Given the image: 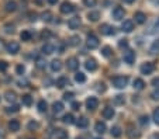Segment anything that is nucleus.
I'll list each match as a JSON object with an SVG mask.
<instances>
[{
	"instance_id": "nucleus-1",
	"label": "nucleus",
	"mask_w": 159,
	"mask_h": 139,
	"mask_svg": "<svg viewBox=\"0 0 159 139\" xmlns=\"http://www.w3.org/2000/svg\"><path fill=\"white\" fill-rule=\"evenodd\" d=\"M111 83L117 89H124L128 85V77L127 76H116L114 79H111Z\"/></svg>"
},
{
	"instance_id": "nucleus-2",
	"label": "nucleus",
	"mask_w": 159,
	"mask_h": 139,
	"mask_svg": "<svg viewBox=\"0 0 159 139\" xmlns=\"http://www.w3.org/2000/svg\"><path fill=\"white\" fill-rule=\"evenodd\" d=\"M99 38H97L94 34H89L86 38V45L89 49H96L97 46H99Z\"/></svg>"
},
{
	"instance_id": "nucleus-3",
	"label": "nucleus",
	"mask_w": 159,
	"mask_h": 139,
	"mask_svg": "<svg viewBox=\"0 0 159 139\" xmlns=\"http://www.w3.org/2000/svg\"><path fill=\"white\" fill-rule=\"evenodd\" d=\"M4 48H6V51L9 52L10 55H16V54H18V52H20V44L16 42V41H10V42L7 44Z\"/></svg>"
},
{
	"instance_id": "nucleus-4",
	"label": "nucleus",
	"mask_w": 159,
	"mask_h": 139,
	"mask_svg": "<svg viewBox=\"0 0 159 139\" xmlns=\"http://www.w3.org/2000/svg\"><path fill=\"white\" fill-rule=\"evenodd\" d=\"M123 59L125 63L132 65L135 62V52L132 51V49H127V51L123 54Z\"/></svg>"
},
{
	"instance_id": "nucleus-5",
	"label": "nucleus",
	"mask_w": 159,
	"mask_h": 139,
	"mask_svg": "<svg viewBox=\"0 0 159 139\" xmlns=\"http://www.w3.org/2000/svg\"><path fill=\"white\" fill-rule=\"evenodd\" d=\"M111 15H113V18H114V20L120 21V20H123V18H124V15H125V11H124L123 7L117 6V7H114V9H113V11H111Z\"/></svg>"
},
{
	"instance_id": "nucleus-6",
	"label": "nucleus",
	"mask_w": 159,
	"mask_h": 139,
	"mask_svg": "<svg viewBox=\"0 0 159 139\" xmlns=\"http://www.w3.org/2000/svg\"><path fill=\"white\" fill-rule=\"evenodd\" d=\"M99 30H100V33H102L103 35H114L116 34V28L111 27L110 24H102Z\"/></svg>"
},
{
	"instance_id": "nucleus-7",
	"label": "nucleus",
	"mask_w": 159,
	"mask_h": 139,
	"mask_svg": "<svg viewBox=\"0 0 159 139\" xmlns=\"http://www.w3.org/2000/svg\"><path fill=\"white\" fill-rule=\"evenodd\" d=\"M75 11V6H73L72 3H69V2H63L62 4H61V13L62 14H70V13Z\"/></svg>"
},
{
	"instance_id": "nucleus-8",
	"label": "nucleus",
	"mask_w": 159,
	"mask_h": 139,
	"mask_svg": "<svg viewBox=\"0 0 159 139\" xmlns=\"http://www.w3.org/2000/svg\"><path fill=\"white\" fill-rule=\"evenodd\" d=\"M86 107L89 111H94L99 107V100H97L96 97H89L86 100Z\"/></svg>"
},
{
	"instance_id": "nucleus-9",
	"label": "nucleus",
	"mask_w": 159,
	"mask_h": 139,
	"mask_svg": "<svg viewBox=\"0 0 159 139\" xmlns=\"http://www.w3.org/2000/svg\"><path fill=\"white\" fill-rule=\"evenodd\" d=\"M125 133H127V136H128L129 139H138L139 138V132L135 129L134 125H128V127H127Z\"/></svg>"
},
{
	"instance_id": "nucleus-10",
	"label": "nucleus",
	"mask_w": 159,
	"mask_h": 139,
	"mask_svg": "<svg viewBox=\"0 0 159 139\" xmlns=\"http://www.w3.org/2000/svg\"><path fill=\"white\" fill-rule=\"evenodd\" d=\"M141 73L142 75H151V73L155 70V65L153 63H151V62H147V63H142V66H141Z\"/></svg>"
},
{
	"instance_id": "nucleus-11",
	"label": "nucleus",
	"mask_w": 159,
	"mask_h": 139,
	"mask_svg": "<svg viewBox=\"0 0 159 139\" xmlns=\"http://www.w3.org/2000/svg\"><path fill=\"white\" fill-rule=\"evenodd\" d=\"M54 138L55 139H68L69 138V133H68V131L62 129V128H57L54 131Z\"/></svg>"
},
{
	"instance_id": "nucleus-12",
	"label": "nucleus",
	"mask_w": 159,
	"mask_h": 139,
	"mask_svg": "<svg viewBox=\"0 0 159 139\" xmlns=\"http://www.w3.org/2000/svg\"><path fill=\"white\" fill-rule=\"evenodd\" d=\"M66 67H68V70L75 72V70L79 67V61L76 59V58H69V59L66 61Z\"/></svg>"
},
{
	"instance_id": "nucleus-13",
	"label": "nucleus",
	"mask_w": 159,
	"mask_h": 139,
	"mask_svg": "<svg viewBox=\"0 0 159 139\" xmlns=\"http://www.w3.org/2000/svg\"><path fill=\"white\" fill-rule=\"evenodd\" d=\"M80 17L79 15H75V17L69 18V21H68V25H69L70 30H76V28H79V25H80Z\"/></svg>"
},
{
	"instance_id": "nucleus-14",
	"label": "nucleus",
	"mask_w": 159,
	"mask_h": 139,
	"mask_svg": "<svg viewBox=\"0 0 159 139\" xmlns=\"http://www.w3.org/2000/svg\"><path fill=\"white\" fill-rule=\"evenodd\" d=\"M121 30H123L124 33H131V31L134 30V21H131V20H124V23L121 24Z\"/></svg>"
},
{
	"instance_id": "nucleus-15",
	"label": "nucleus",
	"mask_w": 159,
	"mask_h": 139,
	"mask_svg": "<svg viewBox=\"0 0 159 139\" xmlns=\"http://www.w3.org/2000/svg\"><path fill=\"white\" fill-rule=\"evenodd\" d=\"M114 114L116 112H114V108H113V107H106L102 112V115H103L104 119H111V118L114 117Z\"/></svg>"
},
{
	"instance_id": "nucleus-16",
	"label": "nucleus",
	"mask_w": 159,
	"mask_h": 139,
	"mask_svg": "<svg viewBox=\"0 0 159 139\" xmlns=\"http://www.w3.org/2000/svg\"><path fill=\"white\" fill-rule=\"evenodd\" d=\"M134 18H135V23H138V24H144V23H147V15H145V13H142V11L135 13Z\"/></svg>"
},
{
	"instance_id": "nucleus-17",
	"label": "nucleus",
	"mask_w": 159,
	"mask_h": 139,
	"mask_svg": "<svg viewBox=\"0 0 159 139\" xmlns=\"http://www.w3.org/2000/svg\"><path fill=\"white\" fill-rule=\"evenodd\" d=\"M84 66H86V69L89 70V72H94V70L97 69V62L94 61V59H87Z\"/></svg>"
},
{
	"instance_id": "nucleus-18",
	"label": "nucleus",
	"mask_w": 159,
	"mask_h": 139,
	"mask_svg": "<svg viewBox=\"0 0 159 139\" xmlns=\"http://www.w3.org/2000/svg\"><path fill=\"white\" fill-rule=\"evenodd\" d=\"M99 18H100V13L96 11V10H93V11H89V13H87V20H89V21L96 23Z\"/></svg>"
},
{
	"instance_id": "nucleus-19",
	"label": "nucleus",
	"mask_w": 159,
	"mask_h": 139,
	"mask_svg": "<svg viewBox=\"0 0 159 139\" xmlns=\"http://www.w3.org/2000/svg\"><path fill=\"white\" fill-rule=\"evenodd\" d=\"M61 69H62V62L59 59H54L51 62V70L52 72H59Z\"/></svg>"
},
{
	"instance_id": "nucleus-20",
	"label": "nucleus",
	"mask_w": 159,
	"mask_h": 139,
	"mask_svg": "<svg viewBox=\"0 0 159 139\" xmlns=\"http://www.w3.org/2000/svg\"><path fill=\"white\" fill-rule=\"evenodd\" d=\"M4 98H6L9 103H14L16 98H17V94H16L13 90H7L6 94H4Z\"/></svg>"
},
{
	"instance_id": "nucleus-21",
	"label": "nucleus",
	"mask_w": 159,
	"mask_h": 139,
	"mask_svg": "<svg viewBox=\"0 0 159 139\" xmlns=\"http://www.w3.org/2000/svg\"><path fill=\"white\" fill-rule=\"evenodd\" d=\"M54 51H55V46L52 44H44V46H42V54H45V55L54 54Z\"/></svg>"
},
{
	"instance_id": "nucleus-22",
	"label": "nucleus",
	"mask_w": 159,
	"mask_h": 139,
	"mask_svg": "<svg viewBox=\"0 0 159 139\" xmlns=\"http://www.w3.org/2000/svg\"><path fill=\"white\" fill-rule=\"evenodd\" d=\"M4 9H6L7 13H14L16 10H17V3H16L14 0H11V2H7Z\"/></svg>"
},
{
	"instance_id": "nucleus-23",
	"label": "nucleus",
	"mask_w": 159,
	"mask_h": 139,
	"mask_svg": "<svg viewBox=\"0 0 159 139\" xmlns=\"http://www.w3.org/2000/svg\"><path fill=\"white\" fill-rule=\"evenodd\" d=\"M9 129L11 131V132H17V131H20V122H18L17 119H11V121L9 122Z\"/></svg>"
},
{
	"instance_id": "nucleus-24",
	"label": "nucleus",
	"mask_w": 159,
	"mask_h": 139,
	"mask_svg": "<svg viewBox=\"0 0 159 139\" xmlns=\"http://www.w3.org/2000/svg\"><path fill=\"white\" fill-rule=\"evenodd\" d=\"M149 54L151 55H158L159 54V38L152 42V45H151V48H149Z\"/></svg>"
},
{
	"instance_id": "nucleus-25",
	"label": "nucleus",
	"mask_w": 159,
	"mask_h": 139,
	"mask_svg": "<svg viewBox=\"0 0 159 139\" xmlns=\"http://www.w3.org/2000/svg\"><path fill=\"white\" fill-rule=\"evenodd\" d=\"M94 129H96L97 133H104L106 131H107V127H106L104 122L99 121V122H96V125H94Z\"/></svg>"
},
{
	"instance_id": "nucleus-26",
	"label": "nucleus",
	"mask_w": 159,
	"mask_h": 139,
	"mask_svg": "<svg viewBox=\"0 0 159 139\" xmlns=\"http://www.w3.org/2000/svg\"><path fill=\"white\" fill-rule=\"evenodd\" d=\"M75 124H76V127H78V128H86L87 125H89V119H87L86 117H80L78 121L75 122Z\"/></svg>"
},
{
	"instance_id": "nucleus-27",
	"label": "nucleus",
	"mask_w": 159,
	"mask_h": 139,
	"mask_svg": "<svg viewBox=\"0 0 159 139\" xmlns=\"http://www.w3.org/2000/svg\"><path fill=\"white\" fill-rule=\"evenodd\" d=\"M57 86L59 89H63L65 86H69V80H68V77H65V76H62V77H59L57 80Z\"/></svg>"
},
{
	"instance_id": "nucleus-28",
	"label": "nucleus",
	"mask_w": 159,
	"mask_h": 139,
	"mask_svg": "<svg viewBox=\"0 0 159 139\" xmlns=\"http://www.w3.org/2000/svg\"><path fill=\"white\" fill-rule=\"evenodd\" d=\"M145 87V82L142 79H135L134 80V89L135 90H144Z\"/></svg>"
},
{
	"instance_id": "nucleus-29",
	"label": "nucleus",
	"mask_w": 159,
	"mask_h": 139,
	"mask_svg": "<svg viewBox=\"0 0 159 139\" xmlns=\"http://www.w3.org/2000/svg\"><path fill=\"white\" fill-rule=\"evenodd\" d=\"M62 122H63V124L70 125V124H73V122H75V117H73L72 114H65L62 117Z\"/></svg>"
},
{
	"instance_id": "nucleus-30",
	"label": "nucleus",
	"mask_w": 159,
	"mask_h": 139,
	"mask_svg": "<svg viewBox=\"0 0 159 139\" xmlns=\"http://www.w3.org/2000/svg\"><path fill=\"white\" fill-rule=\"evenodd\" d=\"M21 103L24 104V106L30 107L31 104H33V97H31L30 94H24V96L21 97Z\"/></svg>"
},
{
	"instance_id": "nucleus-31",
	"label": "nucleus",
	"mask_w": 159,
	"mask_h": 139,
	"mask_svg": "<svg viewBox=\"0 0 159 139\" xmlns=\"http://www.w3.org/2000/svg\"><path fill=\"white\" fill-rule=\"evenodd\" d=\"M68 44H69L70 46H78V45H80V38H79V35L70 37L69 41H68Z\"/></svg>"
},
{
	"instance_id": "nucleus-32",
	"label": "nucleus",
	"mask_w": 159,
	"mask_h": 139,
	"mask_svg": "<svg viewBox=\"0 0 159 139\" xmlns=\"http://www.w3.org/2000/svg\"><path fill=\"white\" fill-rule=\"evenodd\" d=\"M62 110H63V104L61 103V101H55V103L52 104V111H54L55 114H59Z\"/></svg>"
},
{
	"instance_id": "nucleus-33",
	"label": "nucleus",
	"mask_w": 159,
	"mask_h": 139,
	"mask_svg": "<svg viewBox=\"0 0 159 139\" xmlns=\"http://www.w3.org/2000/svg\"><path fill=\"white\" fill-rule=\"evenodd\" d=\"M75 82L84 83V82H86V75H84V73H82V72H78L75 75Z\"/></svg>"
},
{
	"instance_id": "nucleus-34",
	"label": "nucleus",
	"mask_w": 159,
	"mask_h": 139,
	"mask_svg": "<svg viewBox=\"0 0 159 139\" xmlns=\"http://www.w3.org/2000/svg\"><path fill=\"white\" fill-rule=\"evenodd\" d=\"M114 103L117 104V106H123V104H125V97H124L123 94H117V96L114 97Z\"/></svg>"
},
{
	"instance_id": "nucleus-35",
	"label": "nucleus",
	"mask_w": 159,
	"mask_h": 139,
	"mask_svg": "<svg viewBox=\"0 0 159 139\" xmlns=\"http://www.w3.org/2000/svg\"><path fill=\"white\" fill-rule=\"evenodd\" d=\"M102 55L104 58H110L111 55H113V49H111V46H108V45L104 46V48L102 49Z\"/></svg>"
},
{
	"instance_id": "nucleus-36",
	"label": "nucleus",
	"mask_w": 159,
	"mask_h": 139,
	"mask_svg": "<svg viewBox=\"0 0 159 139\" xmlns=\"http://www.w3.org/2000/svg\"><path fill=\"white\" fill-rule=\"evenodd\" d=\"M41 17H42V20H44L45 23H51V21H52V17H54V15H52L51 11H44Z\"/></svg>"
},
{
	"instance_id": "nucleus-37",
	"label": "nucleus",
	"mask_w": 159,
	"mask_h": 139,
	"mask_svg": "<svg viewBox=\"0 0 159 139\" xmlns=\"http://www.w3.org/2000/svg\"><path fill=\"white\" fill-rule=\"evenodd\" d=\"M111 136H114V138H120L121 136V128L120 127H113L111 128Z\"/></svg>"
},
{
	"instance_id": "nucleus-38",
	"label": "nucleus",
	"mask_w": 159,
	"mask_h": 139,
	"mask_svg": "<svg viewBox=\"0 0 159 139\" xmlns=\"http://www.w3.org/2000/svg\"><path fill=\"white\" fill-rule=\"evenodd\" d=\"M18 111H20V107L16 106V104H13L11 107H7V108H6L7 114H16V112H18Z\"/></svg>"
},
{
	"instance_id": "nucleus-39",
	"label": "nucleus",
	"mask_w": 159,
	"mask_h": 139,
	"mask_svg": "<svg viewBox=\"0 0 159 139\" xmlns=\"http://www.w3.org/2000/svg\"><path fill=\"white\" fill-rule=\"evenodd\" d=\"M31 33L30 31H23V33L20 34V38H21V41H30L31 39Z\"/></svg>"
},
{
	"instance_id": "nucleus-40",
	"label": "nucleus",
	"mask_w": 159,
	"mask_h": 139,
	"mask_svg": "<svg viewBox=\"0 0 159 139\" xmlns=\"http://www.w3.org/2000/svg\"><path fill=\"white\" fill-rule=\"evenodd\" d=\"M139 124H141L142 127H148V124H149V117H148V115L139 117Z\"/></svg>"
},
{
	"instance_id": "nucleus-41",
	"label": "nucleus",
	"mask_w": 159,
	"mask_h": 139,
	"mask_svg": "<svg viewBox=\"0 0 159 139\" xmlns=\"http://www.w3.org/2000/svg\"><path fill=\"white\" fill-rule=\"evenodd\" d=\"M45 63H47V62H45L42 58H37L35 65H37V67H38V69H44V67H45Z\"/></svg>"
},
{
	"instance_id": "nucleus-42",
	"label": "nucleus",
	"mask_w": 159,
	"mask_h": 139,
	"mask_svg": "<svg viewBox=\"0 0 159 139\" xmlns=\"http://www.w3.org/2000/svg\"><path fill=\"white\" fill-rule=\"evenodd\" d=\"M151 34H155V33H159V18L156 20L155 23H153V25L151 27V31H149Z\"/></svg>"
},
{
	"instance_id": "nucleus-43",
	"label": "nucleus",
	"mask_w": 159,
	"mask_h": 139,
	"mask_svg": "<svg viewBox=\"0 0 159 139\" xmlns=\"http://www.w3.org/2000/svg\"><path fill=\"white\" fill-rule=\"evenodd\" d=\"M38 111L39 112H45V111H47V103H45L44 100H41L38 103Z\"/></svg>"
},
{
	"instance_id": "nucleus-44",
	"label": "nucleus",
	"mask_w": 159,
	"mask_h": 139,
	"mask_svg": "<svg viewBox=\"0 0 159 139\" xmlns=\"http://www.w3.org/2000/svg\"><path fill=\"white\" fill-rule=\"evenodd\" d=\"M14 24H6L4 25V31H6V34H13L14 33Z\"/></svg>"
},
{
	"instance_id": "nucleus-45",
	"label": "nucleus",
	"mask_w": 159,
	"mask_h": 139,
	"mask_svg": "<svg viewBox=\"0 0 159 139\" xmlns=\"http://www.w3.org/2000/svg\"><path fill=\"white\" fill-rule=\"evenodd\" d=\"M9 69V63L6 61H0V72H6Z\"/></svg>"
},
{
	"instance_id": "nucleus-46",
	"label": "nucleus",
	"mask_w": 159,
	"mask_h": 139,
	"mask_svg": "<svg viewBox=\"0 0 159 139\" xmlns=\"http://www.w3.org/2000/svg\"><path fill=\"white\" fill-rule=\"evenodd\" d=\"M152 118H153V121H155V124H158V125H159V108H156L155 111H153Z\"/></svg>"
},
{
	"instance_id": "nucleus-47",
	"label": "nucleus",
	"mask_w": 159,
	"mask_h": 139,
	"mask_svg": "<svg viewBox=\"0 0 159 139\" xmlns=\"http://www.w3.org/2000/svg\"><path fill=\"white\" fill-rule=\"evenodd\" d=\"M16 70H17V75H24V72H25V67H24V65H17V67H16Z\"/></svg>"
},
{
	"instance_id": "nucleus-48",
	"label": "nucleus",
	"mask_w": 159,
	"mask_h": 139,
	"mask_svg": "<svg viewBox=\"0 0 159 139\" xmlns=\"http://www.w3.org/2000/svg\"><path fill=\"white\" fill-rule=\"evenodd\" d=\"M72 98H73V93H72V91H69V93H65V94H63V100L70 101Z\"/></svg>"
},
{
	"instance_id": "nucleus-49",
	"label": "nucleus",
	"mask_w": 159,
	"mask_h": 139,
	"mask_svg": "<svg viewBox=\"0 0 159 139\" xmlns=\"http://www.w3.org/2000/svg\"><path fill=\"white\" fill-rule=\"evenodd\" d=\"M118 46H120V48H127V46H128V41H127V39H120Z\"/></svg>"
},
{
	"instance_id": "nucleus-50",
	"label": "nucleus",
	"mask_w": 159,
	"mask_h": 139,
	"mask_svg": "<svg viewBox=\"0 0 159 139\" xmlns=\"http://www.w3.org/2000/svg\"><path fill=\"white\" fill-rule=\"evenodd\" d=\"M79 108H80V103L79 101H72V110L79 111Z\"/></svg>"
},
{
	"instance_id": "nucleus-51",
	"label": "nucleus",
	"mask_w": 159,
	"mask_h": 139,
	"mask_svg": "<svg viewBox=\"0 0 159 139\" xmlns=\"http://www.w3.org/2000/svg\"><path fill=\"white\" fill-rule=\"evenodd\" d=\"M84 4H86L87 7H93L94 4H96V0H84Z\"/></svg>"
},
{
	"instance_id": "nucleus-52",
	"label": "nucleus",
	"mask_w": 159,
	"mask_h": 139,
	"mask_svg": "<svg viewBox=\"0 0 159 139\" xmlns=\"http://www.w3.org/2000/svg\"><path fill=\"white\" fill-rule=\"evenodd\" d=\"M37 128H38V122L31 121L30 124H28V129H37Z\"/></svg>"
},
{
	"instance_id": "nucleus-53",
	"label": "nucleus",
	"mask_w": 159,
	"mask_h": 139,
	"mask_svg": "<svg viewBox=\"0 0 159 139\" xmlns=\"http://www.w3.org/2000/svg\"><path fill=\"white\" fill-rule=\"evenodd\" d=\"M41 37H42V39H48L49 37H51V33H49V31H42Z\"/></svg>"
},
{
	"instance_id": "nucleus-54",
	"label": "nucleus",
	"mask_w": 159,
	"mask_h": 139,
	"mask_svg": "<svg viewBox=\"0 0 159 139\" xmlns=\"http://www.w3.org/2000/svg\"><path fill=\"white\" fill-rule=\"evenodd\" d=\"M152 86H153L155 89H159V77L152 79Z\"/></svg>"
},
{
	"instance_id": "nucleus-55",
	"label": "nucleus",
	"mask_w": 159,
	"mask_h": 139,
	"mask_svg": "<svg viewBox=\"0 0 159 139\" xmlns=\"http://www.w3.org/2000/svg\"><path fill=\"white\" fill-rule=\"evenodd\" d=\"M151 97H152V100H159V90L153 91V93L151 94Z\"/></svg>"
},
{
	"instance_id": "nucleus-56",
	"label": "nucleus",
	"mask_w": 159,
	"mask_h": 139,
	"mask_svg": "<svg viewBox=\"0 0 159 139\" xmlns=\"http://www.w3.org/2000/svg\"><path fill=\"white\" fill-rule=\"evenodd\" d=\"M18 86H20V87H27L28 82L27 80H20V82H18Z\"/></svg>"
},
{
	"instance_id": "nucleus-57",
	"label": "nucleus",
	"mask_w": 159,
	"mask_h": 139,
	"mask_svg": "<svg viewBox=\"0 0 159 139\" xmlns=\"http://www.w3.org/2000/svg\"><path fill=\"white\" fill-rule=\"evenodd\" d=\"M30 20H31V21H35V20H37V14H35V13H34V14H30Z\"/></svg>"
},
{
	"instance_id": "nucleus-58",
	"label": "nucleus",
	"mask_w": 159,
	"mask_h": 139,
	"mask_svg": "<svg viewBox=\"0 0 159 139\" xmlns=\"http://www.w3.org/2000/svg\"><path fill=\"white\" fill-rule=\"evenodd\" d=\"M4 46H6V45H4V41H3V39H0V51H2Z\"/></svg>"
},
{
	"instance_id": "nucleus-59",
	"label": "nucleus",
	"mask_w": 159,
	"mask_h": 139,
	"mask_svg": "<svg viewBox=\"0 0 159 139\" xmlns=\"http://www.w3.org/2000/svg\"><path fill=\"white\" fill-rule=\"evenodd\" d=\"M49 4H57L58 3V0H47Z\"/></svg>"
},
{
	"instance_id": "nucleus-60",
	"label": "nucleus",
	"mask_w": 159,
	"mask_h": 139,
	"mask_svg": "<svg viewBox=\"0 0 159 139\" xmlns=\"http://www.w3.org/2000/svg\"><path fill=\"white\" fill-rule=\"evenodd\" d=\"M151 139H159V133H155V135H152V138Z\"/></svg>"
},
{
	"instance_id": "nucleus-61",
	"label": "nucleus",
	"mask_w": 159,
	"mask_h": 139,
	"mask_svg": "<svg viewBox=\"0 0 159 139\" xmlns=\"http://www.w3.org/2000/svg\"><path fill=\"white\" fill-rule=\"evenodd\" d=\"M124 2H125V3H127V4H131V3H134L135 0H124Z\"/></svg>"
},
{
	"instance_id": "nucleus-62",
	"label": "nucleus",
	"mask_w": 159,
	"mask_h": 139,
	"mask_svg": "<svg viewBox=\"0 0 159 139\" xmlns=\"http://www.w3.org/2000/svg\"><path fill=\"white\" fill-rule=\"evenodd\" d=\"M153 3H156V4H159V0H152Z\"/></svg>"
},
{
	"instance_id": "nucleus-63",
	"label": "nucleus",
	"mask_w": 159,
	"mask_h": 139,
	"mask_svg": "<svg viewBox=\"0 0 159 139\" xmlns=\"http://www.w3.org/2000/svg\"><path fill=\"white\" fill-rule=\"evenodd\" d=\"M94 139H102V138H94Z\"/></svg>"
},
{
	"instance_id": "nucleus-64",
	"label": "nucleus",
	"mask_w": 159,
	"mask_h": 139,
	"mask_svg": "<svg viewBox=\"0 0 159 139\" xmlns=\"http://www.w3.org/2000/svg\"><path fill=\"white\" fill-rule=\"evenodd\" d=\"M76 139H82V138H76Z\"/></svg>"
}]
</instances>
